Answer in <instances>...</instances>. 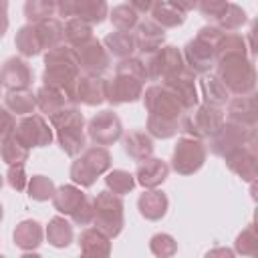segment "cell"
<instances>
[{"label": "cell", "instance_id": "6da1fadb", "mask_svg": "<svg viewBox=\"0 0 258 258\" xmlns=\"http://www.w3.org/2000/svg\"><path fill=\"white\" fill-rule=\"evenodd\" d=\"M145 81H147V71L143 58L139 56L119 58L113 79H107L105 83V101H109L113 107L139 101L143 95Z\"/></svg>", "mask_w": 258, "mask_h": 258}, {"label": "cell", "instance_id": "7a4b0ae2", "mask_svg": "<svg viewBox=\"0 0 258 258\" xmlns=\"http://www.w3.org/2000/svg\"><path fill=\"white\" fill-rule=\"evenodd\" d=\"M81 75L77 50L69 44H58L44 52V71H42V85H50L62 89L69 97L71 87L75 85L77 77Z\"/></svg>", "mask_w": 258, "mask_h": 258}, {"label": "cell", "instance_id": "3957f363", "mask_svg": "<svg viewBox=\"0 0 258 258\" xmlns=\"http://www.w3.org/2000/svg\"><path fill=\"white\" fill-rule=\"evenodd\" d=\"M50 127L56 135L60 149L69 157H77L87 147V133H85V117L77 105H67L58 113L50 117Z\"/></svg>", "mask_w": 258, "mask_h": 258}, {"label": "cell", "instance_id": "277c9868", "mask_svg": "<svg viewBox=\"0 0 258 258\" xmlns=\"http://www.w3.org/2000/svg\"><path fill=\"white\" fill-rule=\"evenodd\" d=\"M222 36H224V30H220L216 24L202 26L198 34L191 40H187L181 50L185 67L196 75L210 73L216 67V48Z\"/></svg>", "mask_w": 258, "mask_h": 258}, {"label": "cell", "instance_id": "5b68a950", "mask_svg": "<svg viewBox=\"0 0 258 258\" xmlns=\"http://www.w3.org/2000/svg\"><path fill=\"white\" fill-rule=\"evenodd\" d=\"M216 75L230 95H250L256 89V67L252 56L232 54L216 60Z\"/></svg>", "mask_w": 258, "mask_h": 258}, {"label": "cell", "instance_id": "8992f818", "mask_svg": "<svg viewBox=\"0 0 258 258\" xmlns=\"http://www.w3.org/2000/svg\"><path fill=\"white\" fill-rule=\"evenodd\" d=\"M111 153L105 145H91V147H85L79 157L71 163V179L73 183L81 185V187H91L97 177L105 175L109 169H111Z\"/></svg>", "mask_w": 258, "mask_h": 258}, {"label": "cell", "instance_id": "52a82bcc", "mask_svg": "<svg viewBox=\"0 0 258 258\" xmlns=\"http://www.w3.org/2000/svg\"><path fill=\"white\" fill-rule=\"evenodd\" d=\"M93 224L111 240L123 232L125 226V204L121 196L103 189L93 198Z\"/></svg>", "mask_w": 258, "mask_h": 258}, {"label": "cell", "instance_id": "ba28073f", "mask_svg": "<svg viewBox=\"0 0 258 258\" xmlns=\"http://www.w3.org/2000/svg\"><path fill=\"white\" fill-rule=\"evenodd\" d=\"M224 123L222 107H214L208 103H198L194 109L185 111L179 119V131L187 137L210 139Z\"/></svg>", "mask_w": 258, "mask_h": 258}, {"label": "cell", "instance_id": "9c48e42d", "mask_svg": "<svg viewBox=\"0 0 258 258\" xmlns=\"http://www.w3.org/2000/svg\"><path fill=\"white\" fill-rule=\"evenodd\" d=\"M208 157V149L204 145L202 139L196 137H179L173 153H171V169L179 175H194L196 171H200L206 163Z\"/></svg>", "mask_w": 258, "mask_h": 258}, {"label": "cell", "instance_id": "30bf717a", "mask_svg": "<svg viewBox=\"0 0 258 258\" xmlns=\"http://www.w3.org/2000/svg\"><path fill=\"white\" fill-rule=\"evenodd\" d=\"M143 62H145V71H147V81H161L163 83L169 77H173L185 69L183 54L173 44L159 46L157 50L149 52Z\"/></svg>", "mask_w": 258, "mask_h": 258}, {"label": "cell", "instance_id": "8fae6325", "mask_svg": "<svg viewBox=\"0 0 258 258\" xmlns=\"http://www.w3.org/2000/svg\"><path fill=\"white\" fill-rule=\"evenodd\" d=\"M143 105L147 115H155L161 119H171V121H179L181 115L185 113V109L181 107V103L177 101V97L173 95V91L163 85V83H153L151 87H147L141 95Z\"/></svg>", "mask_w": 258, "mask_h": 258}, {"label": "cell", "instance_id": "7c38bea8", "mask_svg": "<svg viewBox=\"0 0 258 258\" xmlns=\"http://www.w3.org/2000/svg\"><path fill=\"white\" fill-rule=\"evenodd\" d=\"M248 143H256V129L226 121L222 123V127L210 137V151L218 157L228 155L230 151H234L236 147L248 145Z\"/></svg>", "mask_w": 258, "mask_h": 258}, {"label": "cell", "instance_id": "4fadbf2b", "mask_svg": "<svg viewBox=\"0 0 258 258\" xmlns=\"http://www.w3.org/2000/svg\"><path fill=\"white\" fill-rule=\"evenodd\" d=\"M24 147L32 149V147H46L52 143L54 139V133H52V127L48 125V121L42 117V115H24L16 127H14V133H12Z\"/></svg>", "mask_w": 258, "mask_h": 258}, {"label": "cell", "instance_id": "5bb4252c", "mask_svg": "<svg viewBox=\"0 0 258 258\" xmlns=\"http://www.w3.org/2000/svg\"><path fill=\"white\" fill-rule=\"evenodd\" d=\"M87 135L95 145H113L123 137V123L111 109L95 113L87 123Z\"/></svg>", "mask_w": 258, "mask_h": 258}, {"label": "cell", "instance_id": "9a60e30c", "mask_svg": "<svg viewBox=\"0 0 258 258\" xmlns=\"http://www.w3.org/2000/svg\"><path fill=\"white\" fill-rule=\"evenodd\" d=\"M56 12L64 18H81L89 24H101L109 16V6L107 0H58Z\"/></svg>", "mask_w": 258, "mask_h": 258}, {"label": "cell", "instance_id": "2e32d148", "mask_svg": "<svg viewBox=\"0 0 258 258\" xmlns=\"http://www.w3.org/2000/svg\"><path fill=\"white\" fill-rule=\"evenodd\" d=\"M105 83L107 79H103V75H79L69 91V101L73 105L97 107L105 101Z\"/></svg>", "mask_w": 258, "mask_h": 258}, {"label": "cell", "instance_id": "e0dca14e", "mask_svg": "<svg viewBox=\"0 0 258 258\" xmlns=\"http://www.w3.org/2000/svg\"><path fill=\"white\" fill-rule=\"evenodd\" d=\"M224 161L232 173H236L242 181L252 183L258 177V155H256V143H248L242 147H236L228 155H224Z\"/></svg>", "mask_w": 258, "mask_h": 258}, {"label": "cell", "instance_id": "ac0fdd59", "mask_svg": "<svg viewBox=\"0 0 258 258\" xmlns=\"http://www.w3.org/2000/svg\"><path fill=\"white\" fill-rule=\"evenodd\" d=\"M75 50H77L79 67L87 75H103L111 67V54H109V50L95 36L91 40H87L85 44H81L79 48H75Z\"/></svg>", "mask_w": 258, "mask_h": 258}, {"label": "cell", "instance_id": "d6986e66", "mask_svg": "<svg viewBox=\"0 0 258 258\" xmlns=\"http://www.w3.org/2000/svg\"><path fill=\"white\" fill-rule=\"evenodd\" d=\"M226 121L256 129L258 123V107H256V95H236L234 99H228L226 103Z\"/></svg>", "mask_w": 258, "mask_h": 258}, {"label": "cell", "instance_id": "ffe728a7", "mask_svg": "<svg viewBox=\"0 0 258 258\" xmlns=\"http://www.w3.org/2000/svg\"><path fill=\"white\" fill-rule=\"evenodd\" d=\"M32 77H34L32 69L20 56H10L0 67V85L6 91H12V89H30Z\"/></svg>", "mask_w": 258, "mask_h": 258}, {"label": "cell", "instance_id": "44dd1931", "mask_svg": "<svg viewBox=\"0 0 258 258\" xmlns=\"http://www.w3.org/2000/svg\"><path fill=\"white\" fill-rule=\"evenodd\" d=\"M163 85H167L173 91V95L177 97V101L181 103V107L185 111L194 109L200 103V95H198V87H196V73L189 71L187 67L181 73L163 81Z\"/></svg>", "mask_w": 258, "mask_h": 258}, {"label": "cell", "instance_id": "7402d4cb", "mask_svg": "<svg viewBox=\"0 0 258 258\" xmlns=\"http://www.w3.org/2000/svg\"><path fill=\"white\" fill-rule=\"evenodd\" d=\"M133 36H135V46L139 52L149 54L153 50H157L159 46L165 44V28H161L157 22L149 20H139L137 26L133 28Z\"/></svg>", "mask_w": 258, "mask_h": 258}, {"label": "cell", "instance_id": "603a6c76", "mask_svg": "<svg viewBox=\"0 0 258 258\" xmlns=\"http://www.w3.org/2000/svg\"><path fill=\"white\" fill-rule=\"evenodd\" d=\"M169 175V165L167 161L159 159V157H147L143 161H139L137 169H135V181L139 185H143L145 189L149 187H159Z\"/></svg>", "mask_w": 258, "mask_h": 258}, {"label": "cell", "instance_id": "cb8c5ba5", "mask_svg": "<svg viewBox=\"0 0 258 258\" xmlns=\"http://www.w3.org/2000/svg\"><path fill=\"white\" fill-rule=\"evenodd\" d=\"M167 208H169V200H167V196H165L161 189H157V187L145 189V191L139 196V200H137V210H139V214H141L145 220H149V222L161 220V218L167 214Z\"/></svg>", "mask_w": 258, "mask_h": 258}, {"label": "cell", "instance_id": "d4e9b609", "mask_svg": "<svg viewBox=\"0 0 258 258\" xmlns=\"http://www.w3.org/2000/svg\"><path fill=\"white\" fill-rule=\"evenodd\" d=\"M12 238H14V244L22 252H32L42 244V238H44L42 224L36 220H22L16 224Z\"/></svg>", "mask_w": 258, "mask_h": 258}, {"label": "cell", "instance_id": "484cf974", "mask_svg": "<svg viewBox=\"0 0 258 258\" xmlns=\"http://www.w3.org/2000/svg\"><path fill=\"white\" fill-rule=\"evenodd\" d=\"M89 196L81 189V185L77 183H62L60 187H56L54 196H52V206L58 214L62 216H71Z\"/></svg>", "mask_w": 258, "mask_h": 258}, {"label": "cell", "instance_id": "4316f807", "mask_svg": "<svg viewBox=\"0 0 258 258\" xmlns=\"http://www.w3.org/2000/svg\"><path fill=\"white\" fill-rule=\"evenodd\" d=\"M79 248L85 256H109L111 254V238L103 234L99 228H85L79 236Z\"/></svg>", "mask_w": 258, "mask_h": 258}, {"label": "cell", "instance_id": "83f0119b", "mask_svg": "<svg viewBox=\"0 0 258 258\" xmlns=\"http://www.w3.org/2000/svg\"><path fill=\"white\" fill-rule=\"evenodd\" d=\"M123 149L133 161L139 163V161L153 155V149H155L153 137L147 131L145 133L143 131H129L123 135Z\"/></svg>", "mask_w": 258, "mask_h": 258}, {"label": "cell", "instance_id": "f1b7e54d", "mask_svg": "<svg viewBox=\"0 0 258 258\" xmlns=\"http://www.w3.org/2000/svg\"><path fill=\"white\" fill-rule=\"evenodd\" d=\"M34 95H36V107L40 109V113L48 115V119L60 109H64L67 105H73L62 89H56L50 85H42Z\"/></svg>", "mask_w": 258, "mask_h": 258}, {"label": "cell", "instance_id": "f546056e", "mask_svg": "<svg viewBox=\"0 0 258 258\" xmlns=\"http://www.w3.org/2000/svg\"><path fill=\"white\" fill-rule=\"evenodd\" d=\"M200 93H202L204 103L214 105V107H224L228 103V99H230L228 89L218 79V75L212 73V71L210 73H204L200 77Z\"/></svg>", "mask_w": 258, "mask_h": 258}, {"label": "cell", "instance_id": "4dcf8cb0", "mask_svg": "<svg viewBox=\"0 0 258 258\" xmlns=\"http://www.w3.org/2000/svg\"><path fill=\"white\" fill-rule=\"evenodd\" d=\"M101 42L105 44V48L109 50V54H113L117 58L133 56V52L137 50L135 36H133V32H127V30H113Z\"/></svg>", "mask_w": 258, "mask_h": 258}, {"label": "cell", "instance_id": "1f68e13d", "mask_svg": "<svg viewBox=\"0 0 258 258\" xmlns=\"http://www.w3.org/2000/svg\"><path fill=\"white\" fill-rule=\"evenodd\" d=\"M32 24H34V28L38 32V38H40L44 50L62 44V40H64V24L58 18L50 16V18H44V20H38V22H32Z\"/></svg>", "mask_w": 258, "mask_h": 258}, {"label": "cell", "instance_id": "d6a6232c", "mask_svg": "<svg viewBox=\"0 0 258 258\" xmlns=\"http://www.w3.org/2000/svg\"><path fill=\"white\" fill-rule=\"evenodd\" d=\"M46 242L54 248H67L73 242V224L64 216H54L48 220V226L44 230Z\"/></svg>", "mask_w": 258, "mask_h": 258}, {"label": "cell", "instance_id": "836d02e7", "mask_svg": "<svg viewBox=\"0 0 258 258\" xmlns=\"http://www.w3.org/2000/svg\"><path fill=\"white\" fill-rule=\"evenodd\" d=\"M4 107L16 115H30L36 109V95L30 89H12L4 95Z\"/></svg>", "mask_w": 258, "mask_h": 258}, {"label": "cell", "instance_id": "e575fe53", "mask_svg": "<svg viewBox=\"0 0 258 258\" xmlns=\"http://www.w3.org/2000/svg\"><path fill=\"white\" fill-rule=\"evenodd\" d=\"M14 44H16V50L22 56H36V54H40L44 50L42 42L38 38V32H36L32 22H28V24L18 28V32L14 36Z\"/></svg>", "mask_w": 258, "mask_h": 258}, {"label": "cell", "instance_id": "d590c367", "mask_svg": "<svg viewBox=\"0 0 258 258\" xmlns=\"http://www.w3.org/2000/svg\"><path fill=\"white\" fill-rule=\"evenodd\" d=\"M149 14H151V20L157 22L161 28H177V26H181L185 22V12H181L179 8H175L167 0L157 4Z\"/></svg>", "mask_w": 258, "mask_h": 258}, {"label": "cell", "instance_id": "8d00e7d4", "mask_svg": "<svg viewBox=\"0 0 258 258\" xmlns=\"http://www.w3.org/2000/svg\"><path fill=\"white\" fill-rule=\"evenodd\" d=\"M246 22H248L246 10H244L242 6H238V4H232V2H228L226 8H224V10L218 14V18H216V26H218L220 30H224V32L240 30Z\"/></svg>", "mask_w": 258, "mask_h": 258}, {"label": "cell", "instance_id": "74e56055", "mask_svg": "<svg viewBox=\"0 0 258 258\" xmlns=\"http://www.w3.org/2000/svg\"><path fill=\"white\" fill-rule=\"evenodd\" d=\"M91 38H93V24H89L87 20H81V18H67L64 40L69 46L79 48L81 44H85Z\"/></svg>", "mask_w": 258, "mask_h": 258}, {"label": "cell", "instance_id": "f35d334b", "mask_svg": "<svg viewBox=\"0 0 258 258\" xmlns=\"http://www.w3.org/2000/svg\"><path fill=\"white\" fill-rule=\"evenodd\" d=\"M109 20L115 26V30H127L133 32V28L139 22V12L129 4H119L113 10H109Z\"/></svg>", "mask_w": 258, "mask_h": 258}, {"label": "cell", "instance_id": "ab89813d", "mask_svg": "<svg viewBox=\"0 0 258 258\" xmlns=\"http://www.w3.org/2000/svg\"><path fill=\"white\" fill-rule=\"evenodd\" d=\"M30 155V149L24 147L14 135L6 137L0 141V157L6 165H14V163H24Z\"/></svg>", "mask_w": 258, "mask_h": 258}, {"label": "cell", "instance_id": "60d3db41", "mask_svg": "<svg viewBox=\"0 0 258 258\" xmlns=\"http://www.w3.org/2000/svg\"><path fill=\"white\" fill-rule=\"evenodd\" d=\"M135 175L125 171V169H109L105 173V185L109 191L117 194V196H125L135 187Z\"/></svg>", "mask_w": 258, "mask_h": 258}, {"label": "cell", "instance_id": "b9f144b4", "mask_svg": "<svg viewBox=\"0 0 258 258\" xmlns=\"http://www.w3.org/2000/svg\"><path fill=\"white\" fill-rule=\"evenodd\" d=\"M234 254L242 256H258V234H256V224L250 222L234 240Z\"/></svg>", "mask_w": 258, "mask_h": 258}, {"label": "cell", "instance_id": "7bdbcfd3", "mask_svg": "<svg viewBox=\"0 0 258 258\" xmlns=\"http://www.w3.org/2000/svg\"><path fill=\"white\" fill-rule=\"evenodd\" d=\"M26 189H28V198L30 200H34V202H46V200H52V196L56 191V185H54V181L50 177L38 173V175L28 177Z\"/></svg>", "mask_w": 258, "mask_h": 258}, {"label": "cell", "instance_id": "ee69618b", "mask_svg": "<svg viewBox=\"0 0 258 258\" xmlns=\"http://www.w3.org/2000/svg\"><path fill=\"white\" fill-rule=\"evenodd\" d=\"M145 129H147V133L153 139H169V137L177 135L179 121H171V119H161V117H155V115H147Z\"/></svg>", "mask_w": 258, "mask_h": 258}, {"label": "cell", "instance_id": "f6af8a7d", "mask_svg": "<svg viewBox=\"0 0 258 258\" xmlns=\"http://www.w3.org/2000/svg\"><path fill=\"white\" fill-rule=\"evenodd\" d=\"M58 0H26L24 2V16L28 22H38L44 18L54 16Z\"/></svg>", "mask_w": 258, "mask_h": 258}, {"label": "cell", "instance_id": "bcb514c9", "mask_svg": "<svg viewBox=\"0 0 258 258\" xmlns=\"http://www.w3.org/2000/svg\"><path fill=\"white\" fill-rule=\"evenodd\" d=\"M149 250L153 256L157 258H167V256H173L177 252V242L171 234H165V232H159V234H153L151 240H149Z\"/></svg>", "mask_w": 258, "mask_h": 258}, {"label": "cell", "instance_id": "7dc6e473", "mask_svg": "<svg viewBox=\"0 0 258 258\" xmlns=\"http://www.w3.org/2000/svg\"><path fill=\"white\" fill-rule=\"evenodd\" d=\"M6 181H8V185H10L12 189H16V191H24L26 185H28V177H26V171H24V163L8 165Z\"/></svg>", "mask_w": 258, "mask_h": 258}, {"label": "cell", "instance_id": "c3c4849f", "mask_svg": "<svg viewBox=\"0 0 258 258\" xmlns=\"http://www.w3.org/2000/svg\"><path fill=\"white\" fill-rule=\"evenodd\" d=\"M228 0H196V8L208 18V20H216L218 14L226 8Z\"/></svg>", "mask_w": 258, "mask_h": 258}, {"label": "cell", "instance_id": "681fc988", "mask_svg": "<svg viewBox=\"0 0 258 258\" xmlns=\"http://www.w3.org/2000/svg\"><path fill=\"white\" fill-rule=\"evenodd\" d=\"M77 226H89V224H93V200H85L71 216H69Z\"/></svg>", "mask_w": 258, "mask_h": 258}, {"label": "cell", "instance_id": "f907efd6", "mask_svg": "<svg viewBox=\"0 0 258 258\" xmlns=\"http://www.w3.org/2000/svg\"><path fill=\"white\" fill-rule=\"evenodd\" d=\"M14 127H16V119H14V113H10L6 107L0 105V141L10 137L14 133Z\"/></svg>", "mask_w": 258, "mask_h": 258}, {"label": "cell", "instance_id": "816d5d0a", "mask_svg": "<svg viewBox=\"0 0 258 258\" xmlns=\"http://www.w3.org/2000/svg\"><path fill=\"white\" fill-rule=\"evenodd\" d=\"M163 0H127L129 6H133L139 14H149L157 4H161Z\"/></svg>", "mask_w": 258, "mask_h": 258}, {"label": "cell", "instance_id": "f5cc1de1", "mask_svg": "<svg viewBox=\"0 0 258 258\" xmlns=\"http://www.w3.org/2000/svg\"><path fill=\"white\" fill-rule=\"evenodd\" d=\"M167 2H171L175 8H179L181 12H189V10H194L196 8V0H167Z\"/></svg>", "mask_w": 258, "mask_h": 258}, {"label": "cell", "instance_id": "db71d44e", "mask_svg": "<svg viewBox=\"0 0 258 258\" xmlns=\"http://www.w3.org/2000/svg\"><path fill=\"white\" fill-rule=\"evenodd\" d=\"M208 256H226V258H232L234 256V250H230V248H216V250H210Z\"/></svg>", "mask_w": 258, "mask_h": 258}, {"label": "cell", "instance_id": "11a10c76", "mask_svg": "<svg viewBox=\"0 0 258 258\" xmlns=\"http://www.w3.org/2000/svg\"><path fill=\"white\" fill-rule=\"evenodd\" d=\"M8 30V12H0V38Z\"/></svg>", "mask_w": 258, "mask_h": 258}, {"label": "cell", "instance_id": "9f6ffc18", "mask_svg": "<svg viewBox=\"0 0 258 258\" xmlns=\"http://www.w3.org/2000/svg\"><path fill=\"white\" fill-rule=\"evenodd\" d=\"M0 12H8V0H0Z\"/></svg>", "mask_w": 258, "mask_h": 258}, {"label": "cell", "instance_id": "6f0895ef", "mask_svg": "<svg viewBox=\"0 0 258 258\" xmlns=\"http://www.w3.org/2000/svg\"><path fill=\"white\" fill-rule=\"evenodd\" d=\"M2 218H4V208H2V204H0V222H2Z\"/></svg>", "mask_w": 258, "mask_h": 258}, {"label": "cell", "instance_id": "680465c9", "mask_svg": "<svg viewBox=\"0 0 258 258\" xmlns=\"http://www.w3.org/2000/svg\"><path fill=\"white\" fill-rule=\"evenodd\" d=\"M2 185H4V177L0 175V189H2Z\"/></svg>", "mask_w": 258, "mask_h": 258}, {"label": "cell", "instance_id": "91938a15", "mask_svg": "<svg viewBox=\"0 0 258 258\" xmlns=\"http://www.w3.org/2000/svg\"><path fill=\"white\" fill-rule=\"evenodd\" d=\"M0 95H2V85H0Z\"/></svg>", "mask_w": 258, "mask_h": 258}]
</instances>
